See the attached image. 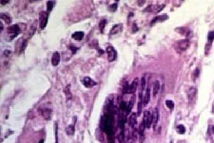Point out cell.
Wrapping results in <instances>:
<instances>
[{
	"label": "cell",
	"mask_w": 214,
	"mask_h": 143,
	"mask_svg": "<svg viewBox=\"0 0 214 143\" xmlns=\"http://www.w3.org/2000/svg\"><path fill=\"white\" fill-rule=\"evenodd\" d=\"M49 18V12L46 11H42L39 13V28L43 29L47 24Z\"/></svg>",
	"instance_id": "cell-1"
},
{
	"label": "cell",
	"mask_w": 214,
	"mask_h": 143,
	"mask_svg": "<svg viewBox=\"0 0 214 143\" xmlns=\"http://www.w3.org/2000/svg\"><path fill=\"white\" fill-rule=\"evenodd\" d=\"M21 31V30L20 27L17 24H14L12 26H9L7 29V33L11 35V38H14L16 37L18 34H20Z\"/></svg>",
	"instance_id": "cell-2"
},
{
	"label": "cell",
	"mask_w": 214,
	"mask_h": 143,
	"mask_svg": "<svg viewBox=\"0 0 214 143\" xmlns=\"http://www.w3.org/2000/svg\"><path fill=\"white\" fill-rule=\"evenodd\" d=\"M142 123L145 128H150L152 123V114L148 111H145L144 112Z\"/></svg>",
	"instance_id": "cell-3"
},
{
	"label": "cell",
	"mask_w": 214,
	"mask_h": 143,
	"mask_svg": "<svg viewBox=\"0 0 214 143\" xmlns=\"http://www.w3.org/2000/svg\"><path fill=\"white\" fill-rule=\"evenodd\" d=\"M106 52L107 54V58L109 62L115 61L117 57V52L111 46H108L106 48Z\"/></svg>",
	"instance_id": "cell-4"
},
{
	"label": "cell",
	"mask_w": 214,
	"mask_h": 143,
	"mask_svg": "<svg viewBox=\"0 0 214 143\" xmlns=\"http://www.w3.org/2000/svg\"><path fill=\"white\" fill-rule=\"evenodd\" d=\"M81 82H82V84L87 88H91L97 85V83L89 77V76H84V77H83L82 79H81Z\"/></svg>",
	"instance_id": "cell-5"
},
{
	"label": "cell",
	"mask_w": 214,
	"mask_h": 143,
	"mask_svg": "<svg viewBox=\"0 0 214 143\" xmlns=\"http://www.w3.org/2000/svg\"><path fill=\"white\" fill-rule=\"evenodd\" d=\"M190 46V42L188 40H182L176 42V47L180 51H184L188 49Z\"/></svg>",
	"instance_id": "cell-6"
},
{
	"label": "cell",
	"mask_w": 214,
	"mask_h": 143,
	"mask_svg": "<svg viewBox=\"0 0 214 143\" xmlns=\"http://www.w3.org/2000/svg\"><path fill=\"white\" fill-rule=\"evenodd\" d=\"M60 61V53L58 52H54L51 56V64L53 66L56 67L57 66Z\"/></svg>",
	"instance_id": "cell-7"
},
{
	"label": "cell",
	"mask_w": 214,
	"mask_h": 143,
	"mask_svg": "<svg viewBox=\"0 0 214 143\" xmlns=\"http://www.w3.org/2000/svg\"><path fill=\"white\" fill-rule=\"evenodd\" d=\"M41 113L45 119L49 120L51 119L52 115V110L48 108H45L41 109Z\"/></svg>",
	"instance_id": "cell-8"
},
{
	"label": "cell",
	"mask_w": 214,
	"mask_h": 143,
	"mask_svg": "<svg viewBox=\"0 0 214 143\" xmlns=\"http://www.w3.org/2000/svg\"><path fill=\"white\" fill-rule=\"evenodd\" d=\"M152 123L153 125V127H156L158 120H159V110L157 107L154 108L152 112Z\"/></svg>",
	"instance_id": "cell-9"
},
{
	"label": "cell",
	"mask_w": 214,
	"mask_h": 143,
	"mask_svg": "<svg viewBox=\"0 0 214 143\" xmlns=\"http://www.w3.org/2000/svg\"><path fill=\"white\" fill-rule=\"evenodd\" d=\"M137 114L135 112L132 113L130 115L129 119H128V122L130 126H131L133 127H134L135 125L137 124Z\"/></svg>",
	"instance_id": "cell-10"
},
{
	"label": "cell",
	"mask_w": 214,
	"mask_h": 143,
	"mask_svg": "<svg viewBox=\"0 0 214 143\" xmlns=\"http://www.w3.org/2000/svg\"><path fill=\"white\" fill-rule=\"evenodd\" d=\"M123 26L122 24H116L111 28L110 31V34L111 35H115L122 30Z\"/></svg>",
	"instance_id": "cell-11"
},
{
	"label": "cell",
	"mask_w": 214,
	"mask_h": 143,
	"mask_svg": "<svg viewBox=\"0 0 214 143\" xmlns=\"http://www.w3.org/2000/svg\"><path fill=\"white\" fill-rule=\"evenodd\" d=\"M83 36H84V32L82 31H76L71 35L72 39L77 41L81 40L83 39Z\"/></svg>",
	"instance_id": "cell-12"
},
{
	"label": "cell",
	"mask_w": 214,
	"mask_h": 143,
	"mask_svg": "<svg viewBox=\"0 0 214 143\" xmlns=\"http://www.w3.org/2000/svg\"><path fill=\"white\" fill-rule=\"evenodd\" d=\"M63 92L66 95L67 100H71L72 98V95L71 92V84H68L66 87L63 89Z\"/></svg>",
	"instance_id": "cell-13"
},
{
	"label": "cell",
	"mask_w": 214,
	"mask_h": 143,
	"mask_svg": "<svg viewBox=\"0 0 214 143\" xmlns=\"http://www.w3.org/2000/svg\"><path fill=\"white\" fill-rule=\"evenodd\" d=\"M138 83V78H136L134 79L131 84L130 85V93H133L135 92Z\"/></svg>",
	"instance_id": "cell-14"
},
{
	"label": "cell",
	"mask_w": 214,
	"mask_h": 143,
	"mask_svg": "<svg viewBox=\"0 0 214 143\" xmlns=\"http://www.w3.org/2000/svg\"><path fill=\"white\" fill-rule=\"evenodd\" d=\"M1 19H2L6 24H10L12 22L11 17L8 13H1Z\"/></svg>",
	"instance_id": "cell-15"
},
{
	"label": "cell",
	"mask_w": 214,
	"mask_h": 143,
	"mask_svg": "<svg viewBox=\"0 0 214 143\" xmlns=\"http://www.w3.org/2000/svg\"><path fill=\"white\" fill-rule=\"evenodd\" d=\"M135 101V97L133 96L132 97L131 100H130V101L129 102L128 104L127 105V108H126V112H127V114H128L130 113V112L131 111L132 109L133 108V107Z\"/></svg>",
	"instance_id": "cell-16"
},
{
	"label": "cell",
	"mask_w": 214,
	"mask_h": 143,
	"mask_svg": "<svg viewBox=\"0 0 214 143\" xmlns=\"http://www.w3.org/2000/svg\"><path fill=\"white\" fill-rule=\"evenodd\" d=\"M150 88H147L146 90V92H145V96L144 97V99H143V103L144 104L145 106L147 105L148 104V103L150 102Z\"/></svg>",
	"instance_id": "cell-17"
},
{
	"label": "cell",
	"mask_w": 214,
	"mask_h": 143,
	"mask_svg": "<svg viewBox=\"0 0 214 143\" xmlns=\"http://www.w3.org/2000/svg\"><path fill=\"white\" fill-rule=\"evenodd\" d=\"M160 89V82L158 80H156L153 85V97H155L157 94L158 93Z\"/></svg>",
	"instance_id": "cell-18"
},
{
	"label": "cell",
	"mask_w": 214,
	"mask_h": 143,
	"mask_svg": "<svg viewBox=\"0 0 214 143\" xmlns=\"http://www.w3.org/2000/svg\"><path fill=\"white\" fill-rule=\"evenodd\" d=\"M178 31L180 34L185 36H188L190 34V30L188 28H185L184 27H181L179 29H178Z\"/></svg>",
	"instance_id": "cell-19"
},
{
	"label": "cell",
	"mask_w": 214,
	"mask_h": 143,
	"mask_svg": "<svg viewBox=\"0 0 214 143\" xmlns=\"http://www.w3.org/2000/svg\"><path fill=\"white\" fill-rule=\"evenodd\" d=\"M89 47H90L92 49H95L98 50L99 48V44H98V40L94 39L92 40L88 45Z\"/></svg>",
	"instance_id": "cell-20"
},
{
	"label": "cell",
	"mask_w": 214,
	"mask_h": 143,
	"mask_svg": "<svg viewBox=\"0 0 214 143\" xmlns=\"http://www.w3.org/2000/svg\"><path fill=\"white\" fill-rule=\"evenodd\" d=\"M168 18V15H159L157 16L155 18H154L152 21V23H156L157 22H159V21H162L164 20H165L166 19H167Z\"/></svg>",
	"instance_id": "cell-21"
},
{
	"label": "cell",
	"mask_w": 214,
	"mask_h": 143,
	"mask_svg": "<svg viewBox=\"0 0 214 143\" xmlns=\"http://www.w3.org/2000/svg\"><path fill=\"white\" fill-rule=\"evenodd\" d=\"M106 22H107V20L106 19H101L99 22V29L100 32L101 33H103L104 32V29L106 24Z\"/></svg>",
	"instance_id": "cell-22"
},
{
	"label": "cell",
	"mask_w": 214,
	"mask_h": 143,
	"mask_svg": "<svg viewBox=\"0 0 214 143\" xmlns=\"http://www.w3.org/2000/svg\"><path fill=\"white\" fill-rule=\"evenodd\" d=\"M66 132L68 135H73L75 132V127L72 125H68L66 129Z\"/></svg>",
	"instance_id": "cell-23"
},
{
	"label": "cell",
	"mask_w": 214,
	"mask_h": 143,
	"mask_svg": "<svg viewBox=\"0 0 214 143\" xmlns=\"http://www.w3.org/2000/svg\"><path fill=\"white\" fill-rule=\"evenodd\" d=\"M68 48L69 49H70V51H71L72 55H75L77 53V52L79 51V49H80V47H77V46H74L73 45L70 44V45L68 46Z\"/></svg>",
	"instance_id": "cell-24"
},
{
	"label": "cell",
	"mask_w": 214,
	"mask_h": 143,
	"mask_svg": "<svg viewBox=\"0 0 214 143\" xmlns=\"http://www.w3.org/2000/svg\"><path fill=\"white\" fill-rule=\"evenodd\" d=\"M176 130L179 133L183 134L185 132V128L182 125H179L176 127Z\"/></svg>",
	"instance_id": "cell-25"
},
{
	"label": "cell",
	"mask_w": 214,
	"mask_h": 143,
	"mask_svg": "<svg viewBox=\"0 0 214 143\" xmlns=\"http://www.w3.org/2000/svg\"><path fill=\"white\" fill-rule=\"evenodd\" d=\"M142 102L141 101H139L137 103V116H139L141 115V114L142 113Z\"/></svg>",
	"instance_id": "cell-26"
},
{
	"label": "cell",
	"mask_w": 214,
	"mask_h": 143,
	"mask_svg": "<svg viewBox=\"0 0 214 143\" xmlns=\"http://www.w3.org/2000/svg\"><path fill=\"white\" fill-rule=\"evenodd\" d=\"M54 2L49 1H48L46 3V11L48 12L49 13L52 11V10L54 6Z\"/></svg>",
	"instance_id": "cell-27"
},
{
	"label": "cell",
	"mask_w": 214,
	"mask_h": 143,
	"mask_svg": "<svg viewBox=\"0 0 214 143\" xmlns=\"http://www.w3.org/2000/svg\"><path fill=\"white\" fill-rule=\"evenodd\" d=\"M165 105H166V106L167 107V108H168L170 110L173 109L174 107V103L173 101L171 100H166Z\"/></svg>",
	"instance_id": "cell-28"
},
{
	"label": "cell",
	"mask_w": 214,
	"mask_h": 143,
	"mask_svg": "<svg viewBox=\"0 0 214 143\" xmlns=\"http://www.w3.org/2000/svg\"><path fill=\"white\" fill-rule=\"evenodd\" d=\"M207 38L209 43H211L213 41V40L214 39V31H210L208 33Z\"/></svg>",
	"instance_id": "cell-29"
},
{
	"label": "cell",
	"mask_w": 214,
	"mask_h": 143,
	"mask_svg": "<svg viewBox=\"0 0 214 143\" xmlns=\"http://www.w3.org/2000/svg\"><path fill=\"white\" fill-rule=\"evenodd\" d=\"M141 91L143 92L145 88V86H146V79L145 76H143L141 78Z\"/></svg>",
	"instance_id": "cell-30"
},
{
	"label": "cell",
	"mask_w": 214,
	"mask_h": 143,
	"mask_svg": "<svg viewBox=\"0 0 214 143\" xmlns=\"http://www.w3.org/2000/svg\"><path fill=\"white\" fill-rule=\"evenodd\" d=\"M117 9V3H113L111 4L109 6V10L111 12L115 11Z\"/></svg>",
	"instance_id": "cell-31"
},
{
	"label": "cell",
	"mask_w": 214,
	"mask_h": 143,
	"mask_svg": "<svg viewBox=\"0 0 214 143\" xmlns=\"http://www.w3.org/2000/svg\"><path fill=\"white\" fill-rule=\"evenodd\" d=\"M199 74H200V70H199L198 68H196V69L194 70V71L193 72V74H192L193 78L194 79L197 78L199 76Z\"/></svg>",
	"instance_id": "cell-32"
},
{
	"label": "cell",
	"mask_w": 214,
	"mask_h": 143,
	"mask_svg": "<svg viewBox=\"0 0 214 143\" xmlns=\"http://www.w3.org/2000/svg\"><path fill=\"white\" fill-rule=\"evenodd\" d=\"M195 93H196V90H195V89L193 88L191 89L189 92V98L190 99L191 98H192L193 96H194Z\"/></svg>",
	"instance_id": "cell-33"
},
{
	"label": "cell",
	"mask_w": 214,
	"mask_h": 143,
	"mask_svg": "<svg viewBox=\"0 0 214 143\" xmlns=\"http://www.w3.org/2000/svg\"><path fill=\"white\" fill-rule=\"evenodd\" d=\"M27 41L26 40H24L22 44V46H21V51H23L25 49V48L27 46Z\"/></svg>",
	"instance_id": "cell-34"
},
{
	"label": "cell",
	"mask_w": 214,
	"mask_h": 143,
	"mask_svg": "<svg viewBox=\"0 0 214 143\" xmlns=\"http://www.w3.org/2000/svg\"><path fill=\"white\" fill-rule=\"evenodd\" d=\"M55 143H58V139L57 137V125L56 123V126H55Z\"/></svg>",
	"instance_id": "cell-35"
},
{
	"label": "cell",
	"mask_w": 214,
	"mask_h": 143,
	"mask_svg": "<svg viewBox=\"0 0 214 143\" xmlns=\"http://www.w3.org/2000/svg\"><path fill=\"white\" fill-rule=\"evenodd\" d=\"M97 51L98 54H99L100 56L102 55H103L104 53V51L103 49H101L100 48H99L98 50H97Z\"/></svg>",
	"instance_id": "cell-36"
},
{
	"label": "cell",
	"mask_w": 214,
	"mask_h": 143,
	"mask_svg": "<svg viewBox=\"0 0 214 143\" xmlns=\"http://www.w3.org/2000/svg\"><path fill=\"white\" fill-rule=\"evenodd\" d=\"M10 2V1H7V0H3V1H1V3L2 4H6L7 3Z\"/></svg>",
	"instance_id": "cell-37"
},
{
	"label": "cell",
	"mask_w": 214,
	"mask_h": 143,
	"mask_svg": "<svg viewBox=\"0 0 214 143\" xmlns=\"http://www.w3.org/2000/svg\"><path fill=\"white\" fill-rule=\"evenodd\" d=\"M5 52H6V53H4V55H8L9 54H10V53H11V52L10 51H8V50H5Z\"/></svg>",
	"instance_id": "cell-38"
},
{
	"label": "cell",
	"mask_w": 214,
	"mask_h": 143,
	"mask_svg": "<svg viewBox=\"0 0 214 143\" xmlns=\"http://www.w3.org/2000/svg\"><path fill=\"white\" fill-rule=\"evenodd\" d=\"M0 26H1V32L2 30V29H2V22H1V25H0Z\"/></svg>",
	"instance_id": "cell-39"
},
{
	"label": "cell",
	"mask_w": 214,
	"mask_h": 143,
	"mask_svg": "<svg viewBox=\"0 0 214 143\" xmlns=\"http://www.w3.org/2000/svg\"><path fill=\"white\" fill-rule=\"evenodd\" d=\"M212 131L213 133H214V125L212 126Z\"/></svg>",
	"instance_id": "cell-40"
},
{
	"label": "cell",
	"mask_w": 214,
	"mask_h": 143,
	"mask_svg": "<svg viewBox=\"0 0 214 143\" xmlns=\"http://www.w3.org/2000/svg\"><path fill=\"white\" fill-rule=\"evenodd\" d=\"M39 143H43V140H40V141L39 142Z\"/></svg>",
	"instance_id": "cell-41"
}]
</instances>
